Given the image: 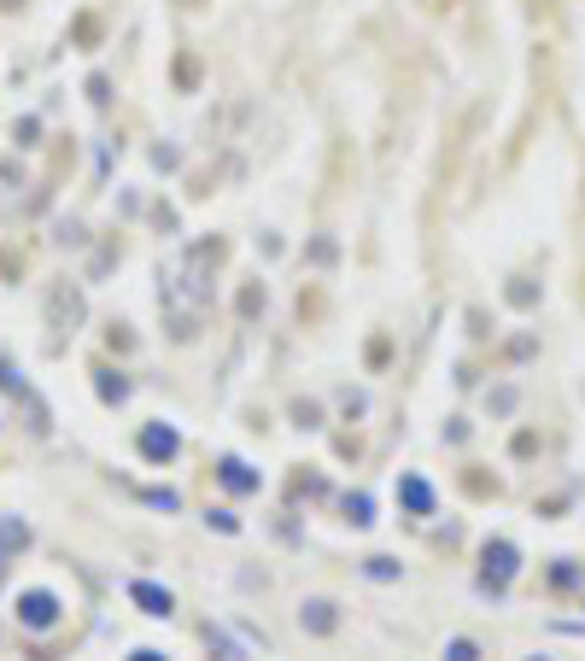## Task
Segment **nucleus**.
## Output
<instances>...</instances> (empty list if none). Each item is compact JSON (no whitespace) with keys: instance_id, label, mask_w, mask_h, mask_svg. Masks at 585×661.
I'll return each instance as SVG.
<instances>
[{"instance_id":"f257e3e1","label":"nucleus","mask_w":585,"mask_h":661,"mask_svg":"<svg viewBox=\"0 0 585 661\" xmlns=\"http://www.w3.org/2000/svg\"><path fill=\"white\" fill-rule=\"evenodd\" d=\"M24 609H30V620H35V627H47V620H53V603H47V597H30Z\"/></svg>"}]
</instances>
